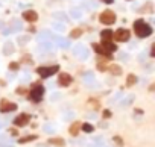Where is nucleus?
<instances>
[{
	"label": "nucleus",
	"instance_id": "nucleus-1",
	"mask_svg": "<svg viewBox=\"0 0 155 147\" xmlns=\"http://www.w3.org/2000/svg\"><path fill=\"white\" fill-rule=\"evenodd\" d=\"M134 32L138 38H146V37L152 35V27L144 20L140 18V20H135V23H134Z\"/></svg>",
	"mask_w": 155,
	"mask_h": 147
},
{
	"label": "nucleus",
	"instance_id": "nucleus-2",
	"mask_svg": "<svg viewBox=\"0 0 155 147\" xmlns=\"http://www.w3.org/2000/svg\"><path fill=\"white\" fill-rule=\"evenodd\" d=\"M43 96H44V87L41 84H34L29 91V99L34 103H40L43 100Z\"/></svg>",
	"mask_w": 155,
	"mask_h": 147
},
{
	"label": "nucleus",
	"instance_id": "nucleus-3",
	"mask_svg": "<svg viewBox=\"0 0 155 147\" xmlns=\"http://www.w3.org/2000/svg\"><path fill=\"white\" fill-rule=\"evenodd\" d=\"M58 71H59V65H49V67H38L37 68V73L43 79H47V78L56 75Z\"/></svg>",
	"mask_w": 155,
	"mask_h": 147
},
{
	"label": "nucleus",
	"instance_id": "nucleus-4",
	"mask_svg": "<svg viewBox=\"0 0 155 147\" xmlns=\"http://www.w3.org/2000/svg\"><path fill=\"white\" fill-rule=\"evenodd\" d=\"M99 20H101V23H102V24L111 26V24H114V23H116V14H114L113 11L107 9V11H104V12L101 14Z\"/></svg>",
	"mask_w": 155,
	"mask_h": 147
},
{
	"label": "nucleus",
	"instance_id": "nucleus-5",
	"mask_svg": "<svg viewBox=\"0 0 155 147\" xmlns=\"http://www.w3.org/2000/svg\"><path fill=\"white\" fill-rule=\"evenodd\" d=\"M113 38L116 41H120V43H126L129 38H131V32L128 29H119L113 34Z\"/></svg>",
	"mask_w": 155,
	"mask_h": 147
},
{
	"label": "nucleus",
	"instance_id": "nucleus-6",
	"mask_svg": "<svg viewBox=\"0 0 155 147\" xmlns=\"http://www.w3.org/2000/svg\"><path fill=\"white\" fill-rule=\"evenodd\" d=\"M29 121H31V115H29V114H20V115H17V117L14 118V126H17V127H25V126L29 124Z\"/></svg>",
	"mask_w": 155,
	"mask_h": 147
},
{
	"label": "nucleus",
	"instance_id": "nucleus-7",
	"mask_svg": "<svg viewBox=\"0 0 155 147\" xmlns=\"http://www.w3.org/2000/svg\"><path fill=\"white\" fill-rule=\"evenodd\" d=\"M12 111H17V105L15 103H12V102H9L6 99H3L2 102H0V112L6 114V112H12Z\"/></svg>",
	"mask_w": 155,
	"mask_h": 147
},
{
	"label": "nucleus",
	"instance_id": "nucleus-8",
	"mask_svg": "<svg viewBox=\"0 0 155 147\" xmlns=\"http://www.w3.org/2000/svg\"><path fill=\"white\" fill-rule=\"evenodd\" d=\"M70 84H71V76L68 75V73H59V76H58V85L68 87Z\"/></svg>",
	"mask_w": 155,
	"mask_h": 147
},
{
	"label": "nucleus",
	"instance_id": "nucleus-9",
	"mask_svg": "<svg viewBox=\"0 0 155 147\" xmlns=\"http://www.w3.org/2000/svg\"><path fill=\"white\" fill-rule=\"evenodd\" d=\"M93 50L97 53V55H101V56H105V58H108V59H113V53H108L101 44H93Z\"/></svg>",
	"mask_w": 155,
	"mask_h": 147
},
{
	"label": "nucleus",
	"instance_id": "nucleus-10",
	"mask_svg": "<svg viewBox=\"0 0 155 147\" xmlns=\"http://www.w3.org/2000/svg\"><path fill=\"white\" fill-rule=\"evenodd\" d=\"M23 18H25L26 21H29V23H34V21L38 20V14H37L35 11H25V12H23Z\"/></svg>",
	"mask_w": 155,
	"mask_h": 147
},
{
	"label": "nucleus",
	"instance_id": "nucleus-11",
	"mask_svg": "<svg viewBox=\"0 0 155 147\" xmlns=\"http://www.w3.org/2000/svg\"><path fill=\"white\" fill-rule=\"evenodd\" d=\"M108 53H113V52H116L117 50V46L113 43V41H105V40H102V44H101Z\"/></svg>",
	"mask_w": 155,
	"mask_h": 147
},
{
	"label": "nucleus",
	"instance_id": "nucleus-12",
	"mask_svg": "<svg viewBox=\"0 0 155 147\" xmlns=\"http://www.w3.org/2000/svg\"><path fill=\"white\" fill-rule=\"evenodd\" d=\"M79 129H81V123H79V121H76V123H73V124L68 127V132H70V135L76 136L78 133H79Z\"/></svg>",
	"mask_w": 155,
	"mask_h": 147
},
{
	"label": "nucleus",
	"instance_id": "nucleus-13",
	"mask_svg": "<svg viewBox=\"0 0 155 147\" xmlns=\"http://www.w3.org/2000/svg\"><path fill=\"white\" fill-rule=\"evenodd\" d=\"M49 144H52V145H56V147H64V145H65V141H64L62 138H58V136H55V138H50V139H49Z\"/></svg>",
	"mask_w": 155,
	"mask_h": 147
},
{
	"label": "nucleus",
	"instance_id": "nucleus-14",
	"mask_svg": "<svg viewBox=\"0 0 155 147\" xmlns=\"http://www.w3.org/2000/svg\"><path fill=\"white\" fill-rule=\"evenodd\" d=\"M101 38L105 40V41H113V30H110V29L102 30L101 32Z\"/></svg>",
	"mask_w": 155,
	"mask_h": 147
},
{
	"label": "nucleus",
	"instance_id": "nucleus-15",
	"mask_svg": "<svg viewBox=\"0 0 155 147\" xmlns=\"http://www.w3.org/2000/svg\"><path fill=\"white\" fill-rule=\"evenodd\" d=\"M82 32H84L82 27H76V29H73V30L70 32V38H79V37L82 35Z\"/></svg>",
	"mask_w": 155,
	"mask_h": 147
},
{
	"label": "nucleus",
	"instance_id": "nucleus-16",
	"mask_svg": "<svg viewBox=\"0 0 155 147\" xmlns=\"http://www.w3.org/2000/svg\"><path fill=\"white\" fill-rule=\"evenodd\" d=\"M107 70H110L113 75H122V68L120 67H117V65H114V64H111V65H108L107 67Z\"/></svg>",
	"mask_w": 155,
	"mask_h": 147
},
{
	"label": "nucleus",
	"instance_id": "nucleus-17",
	"mask_svg": "<svg viewBox=\"0 0 155 147\" xmlns=\"http://www.w3.org/2000/svg\"><path fill=\"white\" fill-rule=\"evenodd\" d=\"M81 129H82L84 132H87V133H91V132L94 130V126L90 124V123H81Z\"/></svg>",
	"mask_w": 155,
	"mask_h": 147
},
{
	"label": "nucleus",
	"instance_id": "nucleus-18",
	"mask_svg": "<svg viewBox=\"0 0 155 147\" xmlns=\"http://www.w3.org/2000/svg\"><path fill=\"white\" fill-rule=\"evenodd\" d=\"M137 84V76L135 75H129L128 79H126V87H132Z\"/></svg>",
	"mask_w": 155,
	"mask_h": 147
},
{
	"label": "nucleus",
	"instance_id": "nucleus-19",
	"mask_svg": "<svg viewBox=\"0 0 155 147\" xmlns=\"http://www.w3.org/2000/svg\"><path fill=\"white\" fill-rule=\"evenodd\" d=\"M34 139H37V136L35 135H29V136H25V138H18V142L25 144V142H29V141H34Z\"/></svg>",
	"mask_w": 155,
	"mask_h": 147
},
{
	"label": "nucleus",
	"instance_id": "nucleus-20",
	"mask_svg": "<svg viewBox=\"0 0 155 147\" xmlns=\"http://www.w3.org/2000/svg\"><path fill=\"white\" fill-rule=\"evenodd\" d=\"M107 67H108V65H105V62H102V61L97 62V70H99V71H105Z\"/></svg>",
	"mask_w": 155,
	"mask_h": 147
},
{
	"label": "nucleus",
	"instance_id": "nucleus-21",
	"mask_svg": "<svg viewBox=\"0 0 155 147\" xmlns=\"http://www.w3.org/2000/svg\"><path fill=\"white\" fill-rule=\"evenodd\" d=\"M18 67H20L18 62H11L9 64V70H18Z\"/></svg>",
	"mask_w": 155,
	"mask_h": 147
},
{
	"label": "nucleus",
	"instance_id": "nucleus-22",
	"mask_svg": "<svg viewBox=\"0 0 155 147\" xmlns=\"http://www.w3.org/2000/svg\"><path fill=\"white\" fill-rule=\"evenodd\" d=\"M26 93H28V91H26V90H25V88H23V87H20V88H17V94H20V96H21V94H23V96H25V94H26Z\"/></svg>",
	"mask_w": 155,
	"mask_h": 147
},
{
	"label": "nucleus",
	"instance_id": "nucleus-23",
	"mask_svg": "<svg viewBox=\"0 0 155 147\" xmlns=\"http://www.w3.org/2000/svg\"><path fill=\"white\" fill-rule=\"evenodd\" d=\"M114 142H116L117 145H123V141H122V138H119V136H114Z\"/></svg>",
	"mask_w": 155,
	"mask_h": 147
},
{
	"label": "nucleus",
	"instance_id": "nucleus-24",
	"mask_svg": "<svg viewBox=\"0 0 155 147\" xmlns=\"http://www.w3.org/2000/svg\"><path fill=\"white\" fill-rule=\"evenodd\" d=\"M102 115H104V118H110V117H111V111H108V109H105Z\"/></svg>",
	"mask_w": 155,
	"mask_h": 147
},
{
	"label": "nucleus",
	"instance_id": "nucleus-25",
	"mask_svg": "<svg viewBox=\"0 0 155 147\" xmlns=\"http://www.w3.org/2000/svg\"><path fill=\"white\" fill-rule=\"evenodd\" d=\"M9 133L15 136V135H17V130H15V129H9Z\"/></svg>",
	"mask_w": 155,
	"mask_h": 147
},
{
	"label": "nucleus",
	"instance_id": "nucleus-26",
	"mask_svg": "<svg viewBox=\"0 0 155 147\" xmlns=\"http://www.w3.org/2000/svg\"><path fill=\"white\" fill-rule=\"evenodd\" d=\"M153 49H155V47H153V44H152V47H150V56H153V55H155V52H153Z\"/></svg>",
	"mask_w": 155,
	"mask_h": 147
},
{
	"label": "nucleus",
	"instance_id": "nucleus-27",
	"mask_svg": "<svg viewBox=\"0 0 155 147\" xmlns=\"http://www.w3.org/2000/svg\"><path fill=\"white\" fill-rule=\"evenodd\" d=\"M102 2H105V3H108V5H110V3H113V2H114V0H102Z\"/></svg>",
	"mask_w": 155,
	"mask_h": 147
}]
</instances>
